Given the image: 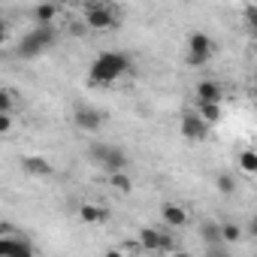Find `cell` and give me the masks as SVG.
Masks as SVG:
<instances>
[{
  "label": "cell",
  "mask_w": 257,
  "mask_h": 257,
  "mask_svg": "<svg viewBox=\"0 0 257 257\" xmlns=\"http://www.w3.org/2000/svg\"><path fill=\"white\" fill-rule=\"evenodd\" d=\"M131 70V55L124 52H100L88 70V82L91 85H112L115 79H121Z\"/></svg>",
  "instance_id": "6da1fadb"
},
{
  "label": "cell",
  "mask_w": 257,
  "mask_h": 257,
  "mask_svg": "<svg viewBox=\"0 0 257 257\" xmlns=\"http://www.w3.org/2000/svg\"><path fill=\"white\" fill-rule=\"evenodd\" d=\"M52 43H55V31H52V25H37L31 34H25V37L19 40L16 55H19V58H40Z\"/></svg>",
  "instance_id": "7a4b0ae2"
},
{
  "label": "cell",
  "mask_w": 257,
  "mask_h": 257,
  "mask_svg": "<svg viewBox=\"0 0 257 257\" xmlns=\"http://www.w3.org/2000/svg\"><path fill=\"white\" fill-rule=\"evenodd\" d=\"M212 52H215V46H212V40L206 37V34H191L188 37V58H185V64L191 67V70H200V67H206L209 64V58H212Z\"/></svg>",
  "instance_id": "3957f363"
},
{
  "label": "cell",
  "mask_w": 257,
  "mask_h": 257,
  "mask_svg": "<svg viewBox=\"0 0 257 257\" xmlns=\"http://www.w3.org/2000/svg\"><path fill=\"white\" fill-rule=\"evenodd\" d=\"M85 25L91 28V31H109L112 25H115V10L109 7V4H91V7H85Z\"/></svg>",
  "instance_id": "277c9868"
},
{
  "label": "cell",
  "mask_w": 257,
  "mask_h": 257,
  "mask_svg": "<svg viewBox=\"0 0 257 257\" xmlns=\"http://www.w3.org/2000/svg\"><path fill=\"white\" fill-rule=\"evenodd\" d=\"M140 242H143L146 251H176L173 236H170V233H161V230H155V227H143V230H140Z\"/></svg>",
  "instance_id": "5b68a950"
},
{
  "label": "cell",
  "mask_w": 257,
  "mask_h": 257,
  "mask_svg": "<svg viewBox=\"0 0 257 257\" xmlns=\"http://www.w3.org/2000/svg\"><path fill=\"white\" fill-rule=\"evenodd\" d=\"M179 127H182V137L191 140V143H200V140L209 137V124H206L197 112H185L182 121H179Z\"/></svg>",
  "instance_id": "8992f818"
},
{
  "label": "cell",
  "mask_w": 257,
  "mask_h": 257,
  "mask_svg": "<svg viewBox=\"0 0 257 257\" xmlns=\"http://www.w3.org/2000/svg\"><path fill=\"white\" fill-rule=\"evenodd\" d=\"M73 121L82 134H97L103 127V112L100 109H91V106H76L73 112Z\"/></svg>",
  "instance_id": "52a82bcc"
},
{
  "label": "cell",
  "mask_w": 257,
  "mask_h": 257,
  "mask_svg": "<svg viewBox=\"0 0 257 257\" xmlns=\"http://www.w3.org/2000/svg\"><path fill=\"white\" fill-rule=\"evenodd\" d=\"M22 170H25L28 176H40V179H46V176L55 173L52 161L43 158V155H28V158H22Z\"/></svg>",
  "instance_id": "ba28073f"
},
{
  "label": "cell",
  "mask_w": 257,
  "mask_h": 257,
  "mask_svg": "<svg viewBox=\"0 0 257 257\" xmlns=\"http://www.w3.org/2000/svg\"><path fill=\"white\" fill-rule=\"evenodd\" d=\"M161 215H164V224L173 227V230H179V227L188 224V212L182 206H176V203H164L161 206Z\"/></svg>",
  "instance_id": "9c48e42d"
},
{
  "label": "cell",
  "mask_w": 257,
  "mask_h": 257,
  "mask_svg": "<svg viewBox=\"0 0 257 257\" xmlns=\"http://www.w3.org/2000/svg\"><path fill=\"white\" fill-rule=\"evenodd\" d=\"M127 164H131V161H127V155L121 152V149H106V155H103V161H100V167L106 170V173H115V170H127Z\"/></svg>",
  "instance_id": "30bf717a"
},
{
  "label": "cell",
  "mask_w": 257,
  "mask_h": 257,
  "mask_svg": "<svg viewBox=\"0 0 257 257\" xmlns=\"http://www.w3.org/2000/svg\"><path fill=\"white\" fill-rule=\"evenodd\" d=\"M221 97H224V88L215 82V79H203L200 85H197V100H209V103H221Z\"/></svg>",
  "instance_id": "8fae6325"
},
{
  "label": "cell",
  "mask_w": 257,
  "mask_h": 257,
  "mask_svg": "<svg viewBox=\"0 0 257 257\" xmlns=\"http://www.w3.org/2000/svg\"><path fill=\"white\" fill-rule=\"evenodd\" d=\"M0 254L28 257V254H34V245L31 242H16V239H4V233H0Z\"/></svg>",
  "instance_id": "7c38bea8"
},
{
  "label": "cell",
  "mask_w": 257,
  "mask_h": 257,
  "mask_svg": "<svg viewBox=\"0 0 257 257\" xmlns=\"http://www.w3.org/2000/svg\"><path fill=\"white\" fill-rule=\"evenodd\" d=\"M79 218H82L85 224H103V221L109 218V212H106L103 206H94V203H85V206L79 209Z\"/></svg>",
  "instance_id": "4fadbf2b"
},
{
  "label": "cell",
  "mask_w": 257,
  "mask_h": 257,
  "mask_svg": "<svg viewBox=\"0 0 257 257\" xmlns=\"http://www.w3.org/2000/svg\"><path fill=\"white\" fill-rule=\"evenodd\" d=\"M55 16H58V4H55V0H43V4L34 7V19H37V25H52Z\"/></svg>",
  "instance_id": "5bb4252c"
},
{
  "label": "cell",
  "mask_w": 257,
  "mask_h": 257,
  "mask_svg": "<svg viewBox=\"0 0 257 257\" xmlns=\"http://www.w3.org/2000/svg\"><path fill=\"white\" fill-rule=\"evenodd\" d=\"M197 115H200L206 124H215V121L221 118V103H209V100H200V106H197Z\"/></svg>",
  "instance_id": "9a60e30c"
},
{
  "label": "cell",
  "mask_w": 257,
  "mask_h": 257,
  "mask_svg": "<svg viewBox=\"0 0 257 257\" xmlns=\"http://www.w3.org/2000/svg\"><path fill=\"white\" fill-rule=\"evenodd\" d=\"M109 185H112L115 191H121V194H131V188H134L131 176H127L124 170H115V173H109Z\"/></svg>",
  "instance_id": "2e32d148"
},
{
  "label": "cell",
  "mask_w": 257,
  "mask_h": 257,
  "mask_svg": "<svg viewBox=\"0 0 257 257\" xmlns=\"http://www.w3.org/2000/svg\"><path fill=\"white\" fill-rule=\"evenodd\" d=\"M200 236H203V242L218 245V242H221V227H218V224H212V221H206V224L200 227Z\"/></svg>",
  "instance_id": "e0dca14e"
},
{
  "label": "cell",
  "mask_w": 257,
  "mask_h": 257,
  "mask_svg": "<svg viewBox=\"0 0 257 257\" xmlns=\"http://www.w3.org/2000/svg\"><path fill=\"white\" fill-rule=\"evenodd\" d=\"M242 233H245V230H242L239 224H224V227H221V242H239Z\"/></svg>",
  "instance_id": "ac0fdd59"
},
{
  "label": "cell",
  "mask_w": 257,
  "mask_h": 257,
  "mask_svg": "<svg viewBox=\"0 0 257 257\" xmlns=\"http://www.w3.org/2000/svg\"><path fill=\"white\" fill-rule=\"evenodd\" d=\"M239 167H242L245 173H257V155H254L251 149H245V152L239 155Z\"/></svg>",
  "instance_id": "d6986e66"
},
{
  "label": "cell",
  "mask_w": 257,
  "mask_h": 257,
  "mask_svg": "<svg viewBox=\"0 0 257 257\" xmlns=\"http://www.w3.org/2000/svg\"><path fill=\"white\" fill-rule=\"evenodd\" d=\"M215 185H218L221 194H233V191H236V182H233V176H227V173H221V176L215 179Z\"/></svg>",
  "instance_id": "ffe728a7"
},
{
  "label": "cell",
  "mask_w": 257,
  "mask_h": 257,
  "mask_svg": "<svg viewBox=\"0 0 257 257\" xmlns=\"http://www.w3.org/2000/svg\"><path fill=\"white\" fill-rule=\"evenodd\" d=\"M106 149H109V146L97 143V146H91V149H88V158H91L94 164H100V161H103V155H106Z\"/></svg>",
  "instance_id": "44dd1931"
},
{
  "label": "cell",
  "mask_w": 257,
  "mask_h": 257,
  "mask_svg": "<svg viewBox=\"0 0 257 257\" xmlns=\"http://www.w3.org/2000/svg\"><path fill=\"white\" fill-rule=\"evenodd\" d=\"M0 112H13V94L0 88Z\"/></svg>",
  "instance_id": "7402d4cb"
},
{
  "label": "cell",
  "mask_w": 257,
  "mask_h": 257,
  "mask_svg": "<svg viewBox=\"0 0 257 257\" xmlns=\"http://www.w3.org/2000/svg\"><path fill=\"white\" fill-rule=\"evenodd\" d=\"M13 131V115L10 112H0V137Z\"/></svg>",
  "instance_id": "603a6c76"
},
{
  "label": "cell",
  "mask_w": 257,
  "mask_h": 257,
  "mask_svg": "<svg viewBox=\"0 0 257 257\" xmlns=\"http://www.w3.org/2000/svg\"><path fill=\"white\" fill-rule=\"evenodd\" d=\"M245 25L254 28V7H245Z\"/></svg>",
  "instance_id": "cb8c5ba5"
},
{
  "label": "cell",
  "mask_w": 257,
  "mask_h": 257,
  "mask_svg": "<svg viewBox=\"0 0 257 257\" xmlns=\"http://www.w3.org/2000/svg\"><path fill=\"white\" fill-rule=\"evenodd\" d=\"M4 43H7V22L0 19V46H4Z\"/></svg>",
  "instance_id": "d4e9b609"
},
{
  "label": "cell",
  "mask_w": 257,
  "mask_h": 257,
  "mask_svg": "<svg viewBox=\"0 0 257 257\" xmlns=\"http://www.w3.org/2000/svg\"><path fill=\"white\" fill-rule=\"evenodd\" d=\"M85 4H88V7H91V4H100V0H85Z\"/></svg>",
  "instance_id": "484cf974"
}]
</instances>
